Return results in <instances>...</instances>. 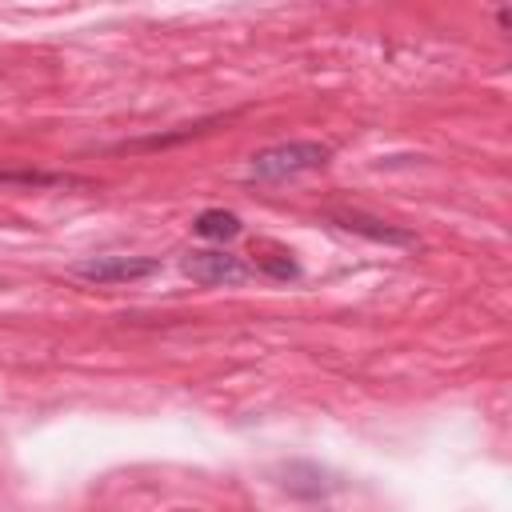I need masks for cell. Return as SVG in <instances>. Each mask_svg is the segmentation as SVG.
<instances>
[{"label":"cell","instance_id":"1","mask_svg":"<svg viewBox=\"0 0 512 512\" xmlns=\"http://www.w3.org/2000/svg\"><path fill=\"white\" fill-rule=\"evenodd\" d=\"M328 156H332V148L320 144V140H288V144H272V148L256 152L252 164H248V172L256 180H288V176L324 168Z\"/></svg>","mask_w":512,"mask_h":512},{"label":"cell","instance_id":"2","mask_svg":"<svg viewBox=\"0 0 512 512\" xmlns=\"http://www.w3.org/2000/svg\"><path fill=\"white\" fill-rule=\"evenodd\" d=\"M156 268H160L156 256H96V260H80L72 272L92 284H128L152 276Z\"/></svg>","mask_w":512,"mask_h":512},{"label":"cell","instance_id":"3","mask_svg":"<svg viewBox=\"0 0 512 512\" xmlns=\"http://www.w3.org/2000/svg\"><path fill=\"white\" fill-rule=\"evenodd\" d=\"M180 268H184V276H192L196 284H208V288H216V284H240L248 276V268L236 256H228V252H188L180 260Z\"/></svg>","mask_w":512,"mask_h":512},{"label":"cell","instance_id":"4","mask_svg":"<svg viewBox=\"0 0 512 512\" xmlns=\"http://www.w3.org/2000/svg\"><path fill=\"white\" fill-rule=\"evenodd\" d=\"M332 220H336L340 228L360 232V236L380 240V244H412V232H400V228H392V224H384V220H376V216H364V212H336Z\"/></svg>","mask_w":512,"mask_h":512},{"label":"cell","instance_id":"5","mask_svg":"<svg viewBox=\"0 0 512 512\" xmlns=\"http://www.w3.org/2000/svg\"><path fill=\"white\" fill-rule=\"evenodd\" d=\"M192 228H196L200 236H208V240H232V236L240 232V216H236V212H224V208H204V212L192 220Z\"/></svg>","mask_w":512,"mask_h":512}]
</instances>
